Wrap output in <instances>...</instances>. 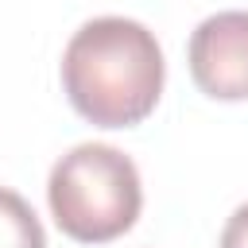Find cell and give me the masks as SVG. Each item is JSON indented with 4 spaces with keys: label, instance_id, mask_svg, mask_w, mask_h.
<instances>
[{
    "label": "cell",
    "instance_id": "6da1fadb",
    "mask_svg": "<svg viewBox=\"0 0 248 248\" xmlns=\"http://www.w3.org/2000/svg\"><path fill=\"white\" fill-rule=\"evenodd\" d=\"M167 78L155 31L124 16H97L74 31L62 54V89L97 128H132L159 105Z\"/></svg>",
    "mask_w": 248,
    "mask_h": 248
},
{
    "label": "cell",
    "instance_id": "7a4b0ae2",
    "mask_svg": "<svg viewBox=\"0 0 248 248\" xmlns=\"http://www.w3.org/2000/svg\"><path fill=\"white\" fill-rule=\"evenodd\" d=\"M46 202L54 225L81 244H108L124 236L143 205V186L136 163L108 143L70 147L46 182Z\"/></svg>",
    "mask_w": 248,
    "mask_h": 248
},
{
    "label": "cell",
    "instance_id": "3957f363",
    "mask_svg": "<svg viewBox=\"0 0 248 248\" xmlns=\"http://www.w3.org/2000/svg\"><path fill=\"white\" fill-rule=\"evenodd\" d=\"M190 78L213 101H248V12H217L190 35Z\"/></svg>",
    "mask_w": 248,
    "mask_h": 248
},
{
    "label": "cell",
    "instance_id": "277c9868",
    "mask_svg": "<svg viewBox=\"0 0 248 248\" xmlns=\"http://www.w3.org/2000/svg\"><path fill=\"white\" fill-rule=\"evenodd\" d=\"M0 248H46L43 221L8 186H0Z\"/></svg>",
    "mask_w": 248,
    "mask_h": 248
},
{
    "label": "cell",
    "instance_id": "5b68a950",
    "mask_svg": "<svg viewBox=\"0 0 248 248\" xmlns=\"http://www.w3.org/2000/svg\"><path fill=\"white\" fill-rule=\"evenodd\" d=\"M221 248H248V202L232 209V217L221 229Z\"/></svg>",
    "mask_w": 248,
    "mask_h": 248
}]
</instances>
